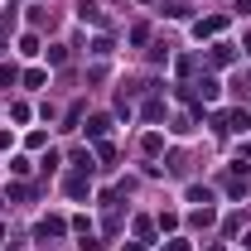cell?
I'll list each match as a JSON object with an SVG mask.
<instances>
[{
  "label": "cell",
  "instance_id": "6da1fadb",
  "mask_svg": "<svg viewBox=\"0 0 251 251\" xmlns=\"http://www.w3.org/2000/svg\"><path fill=\"white\" fill-rule=\"evenodd\" d=\"M34 237H39V242H53V237H63V218H44L39 227H34Z\"/></svg>",
  "mask_w": 251,
  "mask_h": 251
},
{
  "label": "cell",
  "instance_id": "7a4b0ae2",
  "mask_svg": "<svg viewBox=\"0 0 251 251\" xmlns=\"http://www.w3.org/2000/svg\"><path fill=\"white\" fill-rule=\"evenodd\" d=\"M227 198H247V174H227Z\"/></svg>",
  "mask_w": 251,
  "mask_h": 251
},
{
  "label": "cell",
  "instance_id": "3957f363",
  "mask_svg": "<svg viewBox=\"0 0 251 251\" xmlns=\"http://www.w3.org/2000/svg\"><path fill=\"white\" fill-rule=\"evenodd\" d=\"M218 29H222V20H218V15H213V20H198V25H193V34H198V39H213Z\"/></svg>",
  "mask_w": 251,
  "mask_h": 251
},
{
  "label": "cell",
  "instance_id": "277c9868",
  "mask_svg": "<svg viewBox=\"0 0 251 251\" xmlns=\"http://www.w3.org/2000/svg\"><path fill=\"white\" fill-rule=\"evenodd\" d=\"M87 174H73V179H68V193H73V198H87Z\"/></svg>",
  "mask_w": 251,
  "mask_h": 251
},
{
  "label": "cell",
  "instance_id": "5b68a950",
  "mask_svg": "<svg viewBox=\"0 0 251 251\" xmlns=\"http://www.w3.org/2000/svg\"><path fill=\"white\" fill-rule=\"evenodd\" d=\"M106 130H111V121H106V116H92V121H87V135H92V140H101Z\"/></svg>",
  "mask_w": 251,
  "mask_h": 251
},
{
  "label": "cell",
  "instance_id": "8992f818",
  "mask_svg": "<svg viewBox=\"0 0 251 251\" xmlns=\"http://www.w3.org/2000/svg\"><path fill=\"white\" fill-rule=\"evenodd\" d=\"M222 121H227V130H247V111H232V116H222Z\"/></svg>",
  "mask_w": 251,
  "mask_h": 251
},
{
  "label": "cell",
  "instance_id": "52a82bcc",
  "mask_svg": "<svg viewBox=\"0 0 251 251\" xmlns=\"http://www.w3.org/2000/svg\"><path fill=\"white\" fill-rule=\"evenodd\" d=\"M213 63H232V44H213Z\"/></svg>",
  "mask_w": 251,
  "mask_h": 251
},
{
  "label": "cell",
  "instance_id": "ba28073f",
  "mask_svg": "<svg viewBox=\"0 0 251 251\" xmlns=\"http://www.w3.org/2000/svg\"><path fill=\"white\" fill-rule=\"evenodd\" d=\"M92 53H97V58H106V53H111V39H106V34H101V39H92Z\"/></svg>",
  "mask_w": 251,
  "mask_h": 251
},
{
  "label": "cell",
  "instance_id": "9c48e42d",
  "mask_svg": "<svg viewBox=\"0 0 251 251\" xmlns=\"http://www.w3.org/2000/svg\"><path fill=\"white\" fill-rule=\"evenodd\" d=\"M237 15H251V0H237Z\"/></svg>",
  "mask_w": 251,
  "mask_h": 251
},
{
  "label": "cell",
  "instance_id": "30bf717a",
  "mask_svg": "<svg viewBox=\"0 0 251 251\" xmlns=\"http://www.w3.org/2000/svg\"><path fill=\"white\" fill-rule=\"evenodd\" d=\"M126 251H145V247H140V242H130V247H126Z\"/></svg>",
  "mask_w": 251,
  "mask_h": 251
},
{
  "label": "cell",
  "instance_id": "8fae6325",
  "mask_svg": "<svg viewBox=\"0 0 251 251\" xmlns=\"http://www.w3.org/2000/svg\"><path fill=\"white\" fill-rule=\"evenodd\" d=\"M247 53H251V39H247Z\"/></svg>",
  "mask_w": 251,
  "mask_h": 251
}]
</instances>
